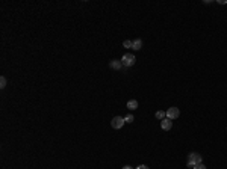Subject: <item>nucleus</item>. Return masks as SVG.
Listing matches in <instances>:
<instances>
[{
    "instance_id": "obj_1",
    "label": "nucleus",
    "mask_w": 227,
    "mask_h": 169,
    "mask_svg": "<svg viewBox=\"0 0 227 169\" xmlns=\"http://www.w3.org/2000/svg\"><path fill=\"white\" fill-rule=\"evenodd\" d=\"M201 154L200 152H189V156H188V166L189 168H194L195 165H198V163H201Z\"/></svg>"
},
{
    "instance_id": "obj_2",
    "label": "nucleus",
    "mask_w": 227,
    "mask_h": 169,
    "mask_svg": "<svg viewBox=\"0 0 227 169\" xmlns=\"http://www.w3.org/2000/svg\"><path fill=\"white\" fill-rule=\"evenodd\" d=\"M135 60H136V57L133 56V55H130V53H126V55L121 57L123 67H132V65L135 63Z\"/></svg>"
},
{
    "instance_id": "obj_3",
    "label": "nucleus",
    "mask_w": 227,
    "mask_h": 169,
    "mask_svg": "<svg viewBox=\"0 0 227 169\" xmlns=\"http://www.w3.org/2000/svg\"><path fill=\"white\" fill-rule=\"evenodd\" d=\"M124 118L123 116H114L112 118V121H111V125H112V129H115V130H118V129H121L123 125H124Z\"/></svg>"
},
{
    "instance_id": "obj_4",
    "label": "nucleus",
    "mask_w": 227,
    "mask_h": 169,
    "mask_svg": "<svg viewBox=\"0 0 227 169\" xmlns=\"http://www.w3.org/2000/svg\"><path fill=\"white\" fill-rule=\"evenodd\" d=\"M160 127H162V130H165V132L171 130V127H173V119H170V118H164V119L160 121Z\"/></svg>"
},
{
    "instance_id": "obj_5",
    "label": "nucleus",
    "mask_w": 227,
    "mask_h": 169,
    "mask_svg": "<svg viewBox=\"0 0 227 169\" xmlns=\"http://www.w3.org/2000/svg\"><path fill=\"white\" fill-rule=\"evenodd\" d=\"M179 115H180V110H179L177 107H170V109L167 110V118H170V119L179 118Z\"/></svg>"
},
{
    "instance_id": "obj_6",
    "label": "nucleus",
    "mask_w": 227,
    "mask_h": 169,
    "mask_svg": "<svg viewBox=\"0 0 227 169\" xmlns=\"http://www.w3.org/2000/svg\"><path fill=\"white\" fill-rule=\"evenodd\" d=\"M109 67H111L112 70H120V68L123 67V63H121V60L114 59V60H111V62H109Z\"/></svg>"
},
{
    "instance_id": "obj_7",
    "label": "nucleus",
    "mask_w": 227,
    "mask_h": 169,
    "mask_svg": "<svg viewBox=\"0 0 227 169\" xmlns=\"http://www.w3.org/2000/svg\"><path fill=\"white\" fill-rule=\"evenodd\" d=\"M127 109H130V110L138 109V101H136V100H130V101H127Z\"/></svg>"
},
{
    "instance_id": "obj_8",
    "label": "nucleus",
    "mask_w": 227,
    "mask_h": 169,
    "mask_svg": "<svg viewBox=\"0 0 227 169\" xmlns=\"http://www.w3.org/2000/svg\"><path fill=\"white\" fill-rule=\"evenodd\" d=\"M132 48H133V50H141V48H142V41H141V39H135L133 44H132Z\"/></svg>"
},
{
    "instance_id": "obj_9",
    "label": "nucleus",
    "mask_w": 227,
    "mask_h": 169,
    "mask_svg": "<svg viewBox=\"0 0 227 169\" xmlns=\"http://www.w3.org/2000/svg\"><path fill=\"white\" fill-rule=\"evenodd\" d=\"M156 118L162 121L164 118H167V112H164V110H157V112H156Z\"/></svg>"
},
{
    "instance_id": "obj_10",
    "label": "nucleus",
    "mask_w": 227,
    "mask_h": 169,
    "mask_svg": "<svg viewBox=\"0 0 227 169\" xmlns=\"http://www.w3.org/2000/svg\"><path fill=\"white\" fill-rule=\"evenodd\" d=\"M132 44H133V41H129V39L123 42V45H124L126 48H132Z\"/></svg>"
},
{
    "instance_id": "obj_11",
    "label": "nucleus",
    "mask_w": 227,
    "mask_h": 169,
    "mask_svg": "<svg viewBox=\"0 0 227 169\" xmlns=\"http://www.w3.org/2000/svg\"><path fill=\"white\" fill-rule=\"evenodd\" d=\"M5 86H6V79L5 77H0V88L3 89Z\"/></svg>"
},
{
    "instance_id": "obj_12",
    "label": "nucleus",
    "mask_w": 227,
    "mask_h": 169,
    "mask_svg": "<svg viewBox=\"0 0 227 169\" xmlns=\"http://www.w3.org/2000/svg\"><path fill=\"white\" fill-rule=\"evenodd\" d=\"M124 121H126V122H132V121H133V115H130V113H129V115L124 118Z\"/></svg>"
},
{
    "instance_id": "obj_13",
    "label": "nucleus",
    "mask_w": 227,
    "mask_h": 169,
    "mask_svg": "<svg viewBox=\"0 0 227 169\" xmlns=\"http://www.w3.org/2000/svg\"><path fill=\"white\" fill-rule=\"evenodd\" d=\"M194 169H206V166H205L203 163H198V165H195V166H194Z\"/></svg>"
},
{
    "instance_id": "obj_14",
    "label": "nucleus",
    "mask_w": 227,
    "mask_h": 169,
    "mask_svg": "<svg viewBox=\"0 0 227 169\" xmlns=\"http://www.w3.org/2000/svg\"><path fill=\"white\" fill-rule=\"evenodd\" d=\"M136 169H148V166H145V165H141V166H138Z\"/></svg>"
},
{
    "instance_id": "obj_15",
    "label": "nucleus",
    "mask_w": 227,
    "mask_h": 169,
    "mask_svg": "<svg viewBox=\"0 0 227 169\" xmlns=\"http://www.w3.org/2000/svg\"><path fill=\"white\" fill-rule=\"evenodd\" d=\"M218 3H220V5H226L227 0H218Z\"/></svg>"
},
{
    "instance_id": "obj_16",
    "label": "nucleus",
    "mask_w": 227,
    "mask_h": 169,
    "mask_svg": "<svg viewBox=\"0 0 227 169\" xmlns=\"http://www.w3.org/2000/svg\"><path fill=\"white\" fill-rule=\"evenodd\" d=\"M123 169H133L132 166H129V165H126V166H123Z\"/></svg>"
}]
</instances>
